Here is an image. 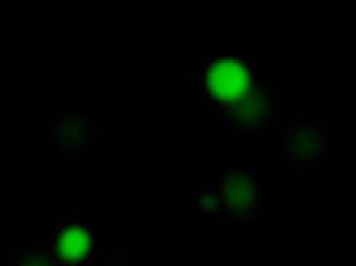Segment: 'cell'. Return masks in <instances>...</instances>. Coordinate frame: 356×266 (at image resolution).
<instances>
[{"label":"cell","instance_id":"cell-1","mask_svg":"<svg viewBox=\"0 0 356 266\" xmlns=\"http://www.w3.org/2000/svg\"><path fill=\"white\" fill-rule=\"evenodd\" d=\"M200 70L203 77L197 83V94L220 113H227L230 126L240 137H257L270 113L257 67L243 57H207L200 60Z\"/></svg>","mask_w":356,"mask_h":266},{"label":"cell","instance_id":"cell-2","mask_svg":"<svg viewBox=\"0 0 356 266\" xmlns=\"http://www.w3.org/2000/svg\"><path fill=\"white\" fill-rule=\"evenodd\" d=\"M207 190H210V197L197 193L193 200L200 206H210V210H223L230 219H240V223H253L264 206V187H260L257 173L243 170V167L220 170L217 180Z\"/></svg>","mask_w":356,"mask_h":266},{"label":"cell","instance_id":"cell-3","mask_svg":"<svg viewBox=\"0 0 356 266\" xmlns=\"http://www.w3.org/2000/svg\"><path fill=\"white\" fill-rule=\"evenodd\" d=\"M283 153L296 173H313L323 167V160L333 153V137L313 124L290 120L283 130Z\"/></svg>","mask_w":356,"mask_h":266},{"label":"cell","instance_id":"cell-4","mask_svg":"<svg viewBox=\"0 0 356 266\" xmlns=\"http://www.w3.org/2000/svg\"><path fill=\"white\" fill-rule=\"evenodd\" d=\"M97 250H100V236L90 219H67V223H57L50 233V253L60 266L90 263Z\"/></svg>","mask_w":356,"mask_h":266},{"label":"cell","instance_id":"cell-5","mask_svg":"<svg viewBox=\"0 0 356 266\" xmlns=\"http://www.w3.org/2000/svg\"><path fill=\"white\" fill-rule=\"evenodd\" d=\"M50 137L60 157L83 160L97 143V113L93 110H63L60 117H54Z\"/></svg>","mask_w":356,"mask_h":266},{"label":"cell","instance_id":"cell-6","mask_svg":"<svg viewBox=\"0 0 356 266\" xmlns=\"http://www.w3.org/2000/svg\"><path fill=\"white\" fill-rule=\"evenodd\" d=\"M10 266H60L54 260V253L44 250V247H27V250H20L10 260Z\"/></svg>","mask_w":356,"mask_h":266}]
</instances>
